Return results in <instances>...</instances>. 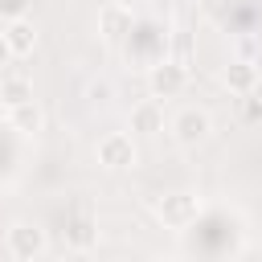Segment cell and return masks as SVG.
I'll return each mask as SVG.
<instances>
[{
	"label": "cell",
	"mask_w": 262,
	"mask_h": 262,
	"mask_svg": "<svg viewBox=\"0 0 262 262\" xmlns=\"http://www.w3.org/2000/svg\"><path fill=\"white\" fill-rule=\"evenodd\" d=\"M131 131L135 135H160L164 131V106H160L156 94L131 106Z\"/></svg>",
	"instance_id": "obj_10"
},
{
	"label": "cell",
	"mask_w": 262,
	"mask_h": 262,
	"mask_svg": "<svg viewBox=\"0 0 262 262\" xmlns=\"http://www.w3.org/2000/svg\"><path fill=\"white\" fill-rule=\"evenodd\" d=\"M4 37H8V45H12L16 57H29V53L37 49V25H33L29 16L8 20V25H4Z\"/></svg>",
	"instance_id": "obj_11"
},
{
	"label": "cell",
	"mask_w": 262,
	"mask_h": 262,
	"mask_svg": "<svg viewBox=\"0 0 262 262\" xmlns=\"http://www.w3.org/2000/svg\"><path fill=\"white\" fill-rule=\"evenodd\" d=\"M201 209H205L201 196H196V192H184V188L164 192V196L151 201V213H156V221H160L164 229H188V225H196Z\"/></svg>",
	"instance_id": "obj_1"
},
{
	"label": "cell",
	"mask_w": 262,
	"mask_h": 262,
	"mask_svg": "<svg viewBox=\"0 0 262 262\" xmlns=\"http://www.w3.org/2000/svg\"><path fill=\"white\" fill-rule=\"evenodd\" d=\"M131 29H135V12H131V4L111 0V4L98 8V37H102V41H127Z\"/></svg>",
	"instance_id": "obj_7"
},
{
	"label": "cell",
	"mask_w": 262,
	"mask_h": 262,
	"mask_svg": "<svg viewBox=\"0 0 262 262\" xmlns=\"http://www.w3.org/2000/svg\"><path fill=\"white\" fill-rule=\"evenodd\" d=\"M16 61V53H12V45H8V37H4V29H0V70H8Z\"/></svg>",
	"instance_id": "obj_14"
},
{
	"label": "cell",
	"mask_w": 262,
	"mask_h": 262,
	"mask_svg": "<svg viewBox=\"0 0 262 262\" xmlns=\"http://www.w3.org/2000/svg\"><path fill=\"white\" fill-rule=\"evenodd\" d=\"M4 254L16 258V262H37L49 254V233L33 221H12L4 229Z\"/></svg>",
	"instance_id": "obj_2"
},
{
	"label": "cell",
	"mask_w": 262,
	"mask_h": 262,
	"mask_svg": "<svg viewBox=\"0 0 262 262\" xmlns=\"http://www.w3.org/2000/svg\"><path fill=\"white\" fill-rule=\"evenodd\" d=\"M147 86L156 98H176L188 86V66L176 57H160L156 66H147Z\"/></svg>",
	"instance_id": "obj_4"
},
{
	"label": "cell",
	"mask_w": 262,
	"mask_h": 262,
	"mask_svg": "<svg viewBox=\"0 0 262 262\" xmlns=\"http://www.w3.org/2000/svg\"><path fill=\"white\" fill-rule=\"evenodd\" d=\"M168 131H172V139H176L180 147H201V143L213 135V119H209L205 106H184V111L172 115Z\"/></svg>",
	"instance_id": "obj_3"
},
{
	"label": "cell",
	"mask_w": 262,
	"mask_h": 262,
	"mask_svg": "<svg viewBox=\"0 0 262 262\" xmlns=\"http://www.w3.org/2000/svg\"><path fill=\"white\" fill-rule=\"evenodd\" d=\"M221 82H225V90L229 94H254L258 90V66L254 61H246V57H237V61H229L225 70H221Z\"/></svg>",
	"instance_id": "obj_9"
},
{
	"label": "cell",
	"mask_w": 262,
	"mask_h": 262,
	"mask_svg": "<svg viewBox=\"0 0 262 262\" xmlns=\"http://www.w3.org/2000/svg\"><path fill=\"white\" fill-rule=\"evenodd\" d=\"M106 94H111V86H106V82H94V86H90V98H98V102H102Z\"/></svg>",
	"instance_id": "obj_15"
},
{
	"label": "cell",
	"mask_w": 262,
	"mask_h": 262,
	"mask_svg": "<svg viewBox=\"0 0 262 262\" xmlns=\"http://www.w3.org/2000/svg\"><path fill=\"white\" fill-rule=\"evenodd\" d=\"M66 237H70V250H78V254L94 250V242H98V221H94V209H90L86 201H78V205L70 209V217H66Z\"/></svg>",
	"instance_id": "obj_6"
},
{
	"label": "cell",
	"mask_w": 262,
	"mask_h": 262,
	"mask_svg": "<svg viewBox=\"0 0 262 262\" xmlns=\"http://www.w3.org/2000/svg\"><path fill=\"white\" fill-rule=\"evenodd\" d=\"M98 164H102L106 172H127V168H135V139H131L127 131L102 135V139H98Z\"/></svg>",
	"instance_id": "obj_5"
},
{
	"label": "cell",
	"mask_w": 262,
	"mask_h": 262,
	"mask_svg": "<svg viewBox=\"0 0 262 262\" xmlns=\"http://www.w3.org/2000/svg\"><path fill=\"white\" fill-rule=\"evenodd\" d=\"M25 98H33V82H29V74H20V70H4V78H0V102H4V106H16V102H25Z\"/></svg>",
	"instance_id": "obj_12"
},
{
	"label": "cell",
	"mask_w": 262,
	"mask_h": 262,
	"mask_svg": "<svg viewBox=\"0 0 262 262\" xmlns=\"http://www.w3.org/2000/svg\"><path fill=\"white\" fill-rule=\"evenodd\" d=\"M4 123H8L12 131H20V135H37L41 123H45V111H41L37 98H25V102H16V106H4Z\"/></svg>",
	"instance_id": "obj_8"
},
{
	"label": "cell",
	"mask_w": 262,
	"mask_h": 262,
	"mask_svg": "<svg viewBox=\"0 0 262 262\" xmlns=\"http://www.w3.org/2000/svg\"><path fill=\"white\" fill-rule=\"evenodd\" d=\"M29 4L33 0H0V25H8L16 16H29Z\"/></svg>",
	"instance_id": "obj_13"
}]
</instances>
